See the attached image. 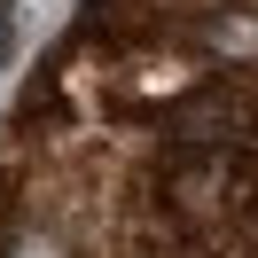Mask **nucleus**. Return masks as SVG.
Listing matches in <instances>:
<instances>
[{
    "label": "nucleus",
    "mask_w": 258,
    "mask_h": 258,
    "mask_svg": "<svg viewBox=\"0 0 258 258\" xmlns=\"http://www.w3.org/2000/svg\"><path fill=\"white\" fill-rule=\"evenodd\" d=\"M16 32H24V24H16V0H0V71H8V55H16Z\"/></svg>",
    "instance_id": "nucleus-1"
}]
</instances>
